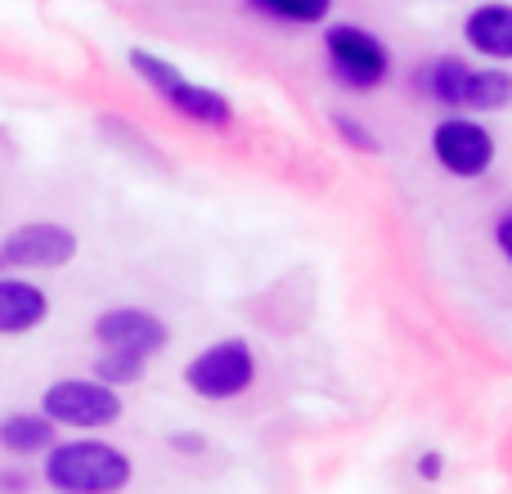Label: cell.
Returning <instances> with one entry per match:
<instances>
[{"label": "cell", "instance_id": "obj_1", "mask_svg": "<svg viewBox=\"0 0 512 494\" xmlns=\"http://www.w3.org/2000/svg\"><path fill=\"white\" fill-rule=\"evenodd\" d=\"M41 477L59 494H117L131 486L135 468L108 441H63L45 450Z\"/></svg>", "mask_w": 512, "mask_h": 494}, {"label": "cell", "instance_id": "obj_2", "mask_svg": "<svg viewBox=\"0 0 512 494\" xmlns=\"http://www.w3.org/2000/svg\"><path fill=\"white\" fill-rule=\"evenodd\" d=\"M41 414L54 427H72V432H104L122 418V391L90 378H59L41 391Z\"/></svg>", "mask_w": 512, "mask_h": 494}, {"label": "cell", "instance_id": "obj_3", "mask_svg": "<svg viewBox=\"0 0 512 494\" xmlns=\"http://www.w3.org/2000/svg\"><path fill=\"white\" fill-rule=\"evenodd\" d=\"M324 59L346 90H378L391 77V50L382 36L355 23H333L324 32Z\"/></svg>", "mask_w": 512, "mask_h": 494}, {"label": "cell", "instance_id": "obj_4", "mask_svg": "<svg viewBox=\"0 0 512 494\" xmlns=\"http://www.w3.org/2000/svg\"><path fill=\"white\" fill-rule=\"evenodd\" d=\"M256 382V355L243 337H225L185 364V387L203 400H234Z\"/></svg>", "mask_w": 512, "mask_h": 494}, {"label": "cell", "instance_id": "obj_5", "mask_svg": "<svg viewBox=\"0 0 512 494\" xmlns=\"http://www.w3.org/2000/svg\"><path fill=\"white\" fill-rule=\"evenodd\" d=\"M77 256V234L59 221H27L0 239V270H63Z\"/></svg>", "mask_w": 512, "mask_h": 494}, {"label": "cell", "instance_id": "obj_6", "mask_svg": "<svg viewBox=\"0 0 512 494\" xmlns=\"http://www.w3.org/2000/svg\"><path fill=\"white\" fill-rule=\"evenodd\" d=\"M432 153L441 171L459 180H477L495 167V135L472 117H441L432 131Z\"/></svg>", "mask_w": 512, "mask_h": 494}, {"label": "cell", "instance_id": "obj_7", "mask_svg": "<svg viewBox=\"0 0 512 494\" xmlns=\"http://www.w3.org/2000/svg\"><path fill=\"white\" fill-rule=\"evenodd\" d=\"M95 342L99 351H122V355H140V360H153L158 351H167L171 328L162 324L153 310L140 306H113L95 319Z\"/></svg>", "mask_w": 512, "mask_h": 494}, {"label": "cell", "instance_id": "obj_8", "mask_svg": "<svg viewBox=\"0 0 512 494\" xmlns=\"http://www.w3.org/2000/svg\"><path fill=\"white\" fill-rule=\"evenodd\" d=\"M50 319V297L41 283L0 274V337H23Z\"/></svg>", "mask_w": 512, "mask_h": 494}, {"label": "cell", "instance_id": "obj_9", "mask_svg": "<svg viewBox=\"0 0 512 494\" xmlns=\"http://www.w3.org/2000/svg\"><path fill=\"white\" fill-rule=\"evenodd\" d=\"M463 41L477 54L495 63H512V5L508 0H486L463 18Z\"/></svg>", "mask_w": 512, "mask_h": 494}, {"label": "cell", "instance_id": "obj_10", "mask_svg": "<svg viewBox=\"0 0 512 494\" xmlns=\"http://www.w3.org/2000/svg\"><path fill=\"white\" fill-rule=\"evenodd\" d=\"M171 108H176L185 122H198V126H230L234 122V108H230V99L221 95V90H212V86H198V81H180L171 95H162Z\"/></svg>", "mask_w": 512, "mask_h": 494}, {"label": "cell", "instance_id": "obj_11", "mask_svg": "<svg viewBox=\"0 0 512 494\" xmlns=\"http://www.w3.org/2000/svg\"><path fill=\"white\" fill-rule=\"evenodd\" d=\"M54 432H59V427L45 414H9V418H0V450L18 454V459L45 454L54 445Z\"/></svg>", "mask_w": 512, "mask_h": 494}, {"label": "cell", "instance_id": "obj_12", "mask_svg": "<svg viewBox=\"0 0 512 494\" xmlns=\"http://www.w3.org/2000/svg\"><path fill=\"white\" fill-rule=\"evenodd\" d=\"M508 104H512V72L508 68H472L463 108H477V113H499V108H508Z\"/></svg>", "mask_w": 512, "mask_h": 494}, {"label": "cell", "instance_id": "obj_13", "mask_svg": "<svg viewBox=\"0 0 512 494\" xmlns=\"http://www.w3.org/2000/svg\"><path fill=\"white\" fill-rule=\"evenodd\" d=\"M468 77L472 68L463 59H454V54H445V59H436L432 68H427V95L436 99V104L445 108H463V95H468Z\"/></svg>", "mask_w": 512, "mask_h": 494}, {"label": "cell", "instance_id": "obj_14", "mask_svg": "<svg viewBox=\"0 0 512 494\" xmlns=\"http://www.w3.org/2000/svg\"><path fill=\"white\" fill-rule=\"evenodd\" d=\"M248 9L279 23H297V27H315L333 14V0H248Z\"/></svg>", "mask_w": 512, "mask_h": 494}, {"label": "cell", "instance_id": "obj_15", "mask_svg": "<svg viewBox=\"0 0 512 494\" xmlns=\"http://www.w3.org/2000/svg\"><path fill=\"white\" fill-rule=\"evenodd\" d=\"M126 63H131V72L153 90V95H171V90L185 81V72H180L176 63L162 59V54H153V50H131Z\"/></svg>", "mask_w": 512, "mask_h": 494}, {"label": "cell", "instance_id": "obj_16", "mask_svg": "<svg viewBox=\"0 0 512 494\" xmlns=\"http://www.w3.org/2000/svg\"><path fill=\"white\" fill-rule=\"evenodd\" d=\"M144 364L149 360H140V355H122V351H99V360H95V378L99 382H108V387H135V382L144 378Z\"/></svg>", "mask_w": 512, "mask_h": 494}, {"label": "cell", "instance_id": "obj_17", "mask_svg": "<svg viewBox=\"0 0 512 494\" xmlns=\"http://www.w3.org/2000/svg\"><path fill=\"white\" fill-rule=\"evenodd\" d=\"M333 126H337V135H342L346 144H355V149H360V153H382V140H378V135H369V131H364V126L355 122V117L333 113Z\"/></svg>", "mask_w": 512, "mask_h": 494}, {"label": "cell", "instance_id": "obj_18", "mask_svg": "<svg viewBox=\"0 0 512 494\" xmlns=\"http://www.w3.org/2000/svg\"><path fill=\"white\" fill-rule=\"evenodd\" d=\"M441 472H445L441 454H423V459H418V477L423 481H441Z\"/></svg>", "mask_w": 512, "mask_h": 494}, {"label": "cell", "instance_id": "obj_19", "mask_svg": "<svg viewBox=\"0 0 512 494\" xmlns=\"http://www.w3.org/2000/svg\"><path fill=\"white\" fill-rule=\"evenodd\" d=\"M495 243H499V252H504V261L512 265V216H504V221L495 225Z\"/></svg>", "mask_w": 512, "mask_h": 494}, {"label": "cell", "instance_id": "obj_20", "mask_svg": "<svg viewBox=\"0 0 512 494\" xmlns=\"http://www.w3.org/2000/svg\"><path fill=\"white\" fill-rule=\"evenodd\" d=\"M176 450H185V454H203V450H207V441H203V436H176Z\"/></svg>", "mask_w": 512, "mask_h": 494}, {"label": "cell", "instance_id": "obj_21", "mask_svg": "<svg viewBox=\"0 0 512 494\" xmlns=\"http://www.w3.org/2000/svg\"><path fill=\"white\" fill-rule=\"evenodd\" d=\"M0 486L5 490H27V481H23V472H0Z\"/></svg>", "mask_w": 512, "mask_h": 494}]
</instances>
